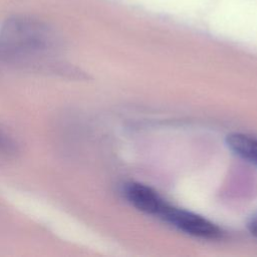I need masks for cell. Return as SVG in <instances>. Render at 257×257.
<instances>
[{
    "instance_id": "cell-1",
    "label": "cell",
    "mask_w": 257,
    "mask_h": 257,
    "mask_svg": "<svg viewBox=\"0 0 257 257\" xmlns=\"http://www.w3.org/2000/svg\"><path fill=\"white\" fill-rule=\"evenodd\" d=\"M57 37L46 23L15 15L0 28V59L16 64H38L55 49Z\"/></svg>"
},
{
    "instance_id": "cell-2",
    "label": "cell",
    "mask_w": 257,
    "mask_h": 257,
    "mask_svg": "<svg viewBox=\"0 0 257 257\" xmlns=\"http://www.w3.org/2000/svg\"><path fill=\"white\" fill-rule=\"evenodd\" d=\"M159 216L179 230L195 237L217 239L222 236L220 228L208 219L190 211L172 207L167 203L164 205Z\"/></svg>"
},
{
    "instance_id": "cell-3",
    "label": "cell",
    "mask_w": 257,
    "mask_h": 257,
    "mask_svg": "<svg viewBox=\"0 0 257 257\" xmlns=\"http://www.w3.org/2000/svg\"><path fill=\"white\" fill-rule=\"evenodd\" d=\"M124 195L134 207L148 214L159 216L166 204L155 190L140 183H132L125 186Z\"/></svg>"
},
{
    "instance_id": "cell-4",
    "label": "cell",
    "mask_w": 257,
    "mask_h": 257,
    "mask_svg": "<svg viewBox=\"0 0 257 257\" xmlns=\"http://www.w3.org/2000/svg\"><path fill=\"white\" fill-rule=\"evenodd\" d=\"M227 147L240 158L257 166V139L241 133H232L226 137Z\"/></svg>"
},
{
    "instance_id": "cell-5",
    "label": "cell",
    "mask_w": 257,
    "mask_h": 257,
    "mask_svg": "<svg viewBox=\"0 0 257 257\" xmlns=\"http://www.w3.org/2000/svg\"><path fill=\"white\" fill-rule=\"evenodd\" d=\"M17 146L14 140L0 131V161H5L15 155Z\"/></svg>"
},
{
    "instance_id": "cell-6",
    "label": "cell",
    "mask_w": 257,
    "mask_h": 257,
    "mask_svg": "<svg viewBox=\"0 0 257 257\" xmlns=\"http://www.w3.org/2000/svg\"><path fill=\"white\" fill-rule=\"evenodd\" d=\"M247 227H248L249 232H250L254 237L257 238V214L254 215V216L250 219V221L248 222Z\"/></svg>"
}]
</instances>
